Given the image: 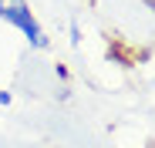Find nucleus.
<instances>
[{
    "mask_svg": "<svg viewBox=\"0 0 155 148\" xmlns=\"http://www.w3.org/2000/svg\"><path fill=\"white\" fill-rule=\"evenodd\" d=\"M71 44H74V47L81 44V31H78V24H71Z\"/></svg>",
    "mask_w": 155,
    "mask_h": 148,
    "instance_id": "3",
    "label": "nucleus"
},
{
    "mask_svg": "<svg viewBox=\"0 0 155 148\" xmlns=\"http://www.w3.org/2000/svg\"><path fill=\"white\" fill-rule=\"evenodd\" d=\"M0 20H7L14 31H20L31 47H37V51L47 47V37H44V31H41V24H37L27 0H0Z\"/></svg>",
    "mask_w": 155,
    "mask_h": 148,
    "instance_id": "1",
    "label": "nucleus"
},
{
    "mask_svg": "<svg viewBox=\"0 0 155 148\" xmlns=\"http://www.w3.org/2000/svg\"><path fill=\"white\" fill-rule=\"evenodd\" d=\"M7 105H14V94L10 91H0V108H7Z\"/></svg>",
    "mask_w": 155,
    "mask_h": 148,
    "instance_id": "2",
    "label": "nucleus"
}]
</instances>
